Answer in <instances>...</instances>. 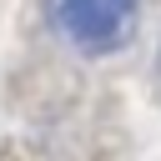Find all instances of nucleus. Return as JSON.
<instances>
[{
    "label": "nucleus",
    "mask_w": 161,
    "mask_h": 161,
    "mask_svg": "<svg viewBox=\"0 0 161 161\" xmlns=\"http://www.w3.org/2000/svg\"><path fill=\"white\" fill-rule=\"evenodd\" d=\"M136 5L141 0H50V20L80 55H111L116 45H126Z\"/></svg>",
    "instance_id": "obj_1"
}]
</instances>
